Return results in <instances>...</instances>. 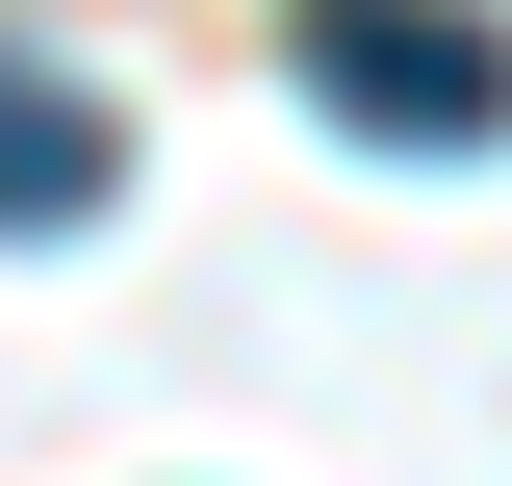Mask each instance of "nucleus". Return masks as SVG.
Masks as SVG:
<instances>
[{
  "label": "nucleus",
  "mask_w": 512,
  "mask_h": 486,
  "mask_svg": "<svg viewBox=\"0 0 512 486\" xmlns=\"http://www.w3.org/2000/svg\"><path fill=\"white\" fill-rule=\"evenodd\" d=\"M282 52H308V103L384 128V154H487V128H512V26H487V0H308Z\"/></svg>",
  "instance_id": "obj_1"
},
{
  "label": "nucleus",
  "mask_w": 512,
  "mask_h": 486,
  "mask_svg": "<svg viewBox=\"0 0 512 486\" xmlns=\"http://www.w3.org/2000/svg\"><path fill=\"white\" fill-rule=\"evenodd\" d=\"M103 180H128V128H103V77H52V52H0V231H103Z\"/></svg>",
  "instance_id": "obj_2"
}]
</instances>
